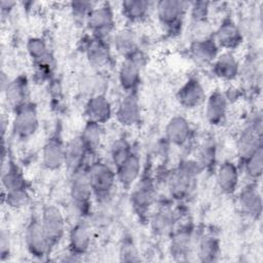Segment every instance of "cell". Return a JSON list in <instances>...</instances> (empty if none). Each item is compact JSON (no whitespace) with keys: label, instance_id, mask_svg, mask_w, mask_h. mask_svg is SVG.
Listing matches in <instances>:
<instances>
[{"label":"cell","instance_id":"1","mask_svg":"<svg viewBox=\"0 0 263 263\" xmlns=\"http://www.w3.org/2000/svg\"><path fill=\"white\" fill-rule=\"evenodd\" d=\"M201 172L202 168L196 160H182L166 177V185L171 197L177 201L187 199L194 189L197 177Z\"/></svg>","mask_w":263,"mask_h":263},{"label":"cell","instance_id":"2","mask_svg":"<svg viewBox=\"0 0 263 263\" xmlns=\"http://www.w3.org/2000/svg\"><path fill=\"white\" fill-rule=\"evenodd\" d=\"M130 204L139 219L148 220L150 210L156 200L155 181L150 168H144L139 180L132 187Z\"/></svg>","mask_w":263,"mask_h":263},{"label":"cell","instance_id":"3","mask_svg":"<svg viewBox=\"0 0 263 263\" xmlns=\"http://www.w3.org/2000/svg\"><path fill=\"white\" fill-rule=\"evenodd\" d=\"M87 175L93 196L100 201L106 200L117 182L115 170L108 163L96 159L87 165Z\"/></svg>","mask_w":263,"mask_h":263},{"label":"cell","instance_id":"4","mask_svg":"<svg viewBox=\"0 0 263 263\" xmlns=\"http://www.w3.org/2000/svg\"><path fill=\"white\" fill-rule=\"evenodd\" d=\"M189 3L181 0H160L154 4L157 20L166 33L174 36L180 32Z\"/></svg>","mask_w":263,"mask_h":263},{"label":"cell","instance_id":"5","mask_svg":"<svg viewBox=\"0 0 263 263\" xmlns=\"http://www.w3.org/2000/svg\"><path fill=\"white\" fill-rule=\"evenodd\" d=\"M263 120L261 113H255L251 117L238 135L236 142V152L239 162L253 154L257 149L263 147Z\"/></svg>","mask_w":263,"mask_h":263},{"label":"cell","instance_id":"6","mask_svg":"<svg viewBox=\"0 0 263 263\" xmlns=\"http://www.w3.org/2000/svg\"><path fill=\"white\" fill-rule=\"evenodd\" d=\"M11 134L20 141L32 138L39 127L38 110L35 103L28 101L13 111Z\"/></svg>","mask_w":263,"mask_h":263},{"label":"cell","instance_id":"7","mask_svg":"<svg viewBox=\"0 0 263 263\" xmlns=\"http://www.w3.org/2000/svg\"><path fill=\"white\" fill-rule=\"evenodd\" d=\"M92 196L93 193L87 175V166L80 167L71 173L70 198L73 206L81 216L87 215Z\"/></svg>","mask_w":263,"mask_h":263},{"label":"cell","instance_id":"8","mask_svg":"<svg viewBox=\"0 0 263 263\" xmlns=\"http://www.w3.org/2000/svg\"><path fill=\"white\" fill-rule=\"evenodd\" d=\"M85 25L89 34L107 39L115 29V16L111 4L109 2L96 4L89 12Z\"/></svg>","mask_w":263,"mask_h":263},{"label":"cell","instance_id":"9","mask_svg":"<svg viewBox=\"0 0 263 263\" xmlns=\"http://www.w3.org/2000/svg\"><path fill=\"white\" fill-rule=\"evenodd\" d=\"M25 245L28 253L39 260L47 257L53 250L43 230L40 218L30 219L25 230Z\"/></svg>","mask_w":263,"mask_h":263},{"label":"cell","instance_id":"10","mask_svg":"<svg viewBox=\"0 0 263 263\" xmlns=\"http://www.w3.org/2000/svg\"><path fill=\"white\" fill-rule=\"evenodd\" d=\"M144 64L145 55L142 50L121 62L118 69V83L125 93L138 91Z\"/></svg>","mask_w":263,"mask_h":263},{"label":"cell","instance_id":"11","mask_svg":"<svg viewBox=\"0 0 263 263\" xmlns=\"http://www.w3.org/2000/svg\"><path fill=\"white\" fill-rule=\"evenodd\" d=\"M40 221L51 248L54 249L66 233V220L62 211L53 204H46L42 209Z\"/></svg>","mask_w":263,"mask_h":263},{"label":"cell","instance_id":"12","mask_svg":"<svg viewBox=\"0 0 263 263\" xmlns=\"http://www.w3.org/2000/svg\"><path fill=\"white\" fill-rule=\"evenodd\" d=\"M80 50L85 54L91 66L101 68L110 63L111 49L107 39L86 34L80 39Z\"/></svg>","mask_w":263,"mask_h":263},{"label":"cell","instance_id":"13","mask_svg":"<svg viewBox=\"0 0 263 263\" xmlns=\"http://www.w3.org/2000/svg\"><path fill=\"white\" fill-rule=\"evenodd\" d=\"M42 164L48 171H57L65 165L66 144L60 133H54L45 142L42 148Z\"/></svg>","mask_w":263,"mask_h":263},{"label":"cell","instance_id":"14","mask_svg":"<svg viewBox=\"0 0 263 263\" xmlns=\"http://www.w3.org/2000/svg\"><path fill=\"white\" fill-rule=\"evenodd\" d=\"M176 99L180 106L192 110L204 103L206 95L200 80L196 77H190L179 87Z\"/></svg>","mask_w":263,"mask_h":263},{"label":"cell","instance_id":"15","mask_svg":"<svg viewBox=\"0 0 263 263\" xmlns=\"http://www.w3.org/2000/svg\"><path fill=\"white\" fill-rule=\"evenodd\" d=\"M214 40L219 48L232 51L242 43V34L237 24L231 17H224L215 31Z\"/></svg>","mask_w":263,"mask_h":263},{"label":"cell","instance_id":"16","mask_svg":"<svg viewBox=\"0 0 263 263\" xmlns=\"http://www.w3.org/2000/svg\"><path fill=\"white\" fill-rule=\"evenodd\" d=\"M238 204L241 212L255 221L262 216V196L257 182H249L238 193Z\"/></svg>","mask_w":263,"mask_h":263},{"label":"cell","instance_id":"17","mask_svg":"<svg viewBox=\"0 0 263 263\" xmlns=\"http://www.w3.org/2000/svg\"><path fill=\"white\" fill-rule=\"evenodd\" d=\"M194 230L192 225L184 224L171 233L170 254L176 260H185L193 248Z\"/></svg>","mask_w":263,"mask_h":263},{"label":"cell","instance_id":"18","mask_svg":"<svg viewBox=\"0 0 263 263\" xmlns=\"http://www.w3.org/2000/svg\"><path fill=\"white\" fill-rule=\"evenodd\" d=\"M115 117L117 122L125 127L137 125L141 121V105L138 91L125 93L115 110Z\"/></svg>","mask_w":263,"mask_h":263},{"label":"cell","instance_id":"19","mask_svg":"<svg viewBox=\"0 0 263 263\" xmlns=\"http://www.w3.org/2000/svg\"><path fill=\"white\" fill-rule=\"evenodd\" d=\"M193 136V128L187 118L181 115L173 116L164 128V138L171 145L183 147L189 143Z\"/></svg>","mask_w":263,"mask_h":263},{"label":"cell","instance_id":"20","mask_svg":"<svg viewBox=\"0 0 263 263\" xmlns=\"http://www.w3.org/2000/svg\"><path fill=\"white\" fill-rule=\"evenodd\" d=\"M91 243V232L88 225L84 221H79L72 226L68 236L69 255L74 260H79L81 256L85 255Z\"/></svg>","mask_w":263,"mask_h":263},{"label":"cell","instance_id":"21","mask_svg":"<svg viewBox=\"0 0 263 263\" xmlns=\"http://www.w3.org/2000/svg\"><path fill=\"white\" fill-rule=\"evenodd\" d=\"M83 113L87 121H92L102 125L112 118L113 109L107 96L100 92L95 93L87 99Z\"/></svg>","mask_w":263,"mask_h":263},{"label":"cell","instance_id":"22","mask_svg":"<svg viewBox=\"0 0 263 263\" xmlns=\"http://www.w3.org/2000/svg\"><path fill=\"white\" fill-rule=\"evenodd\" d=\"M204 116L209 124L220 126L224 123L228 111V97L221 90H214L204 101Z\"/></svg>","mask_w":263,"mask_h":263},{"label":"cell","instance_id":"23","mask_svg":"<svg viewBox=\"0 0 263 263\" xmlns=\"http://www.w3.org/2000/svg\"><path fill=\"white\" fill-rule=\"evenodd\" d=\"M117 182L125 189H129L139 180L142 174L141 157L134 149L133 152L117 166H115Z\"/></svg>","mask_w":263,"mask_h":263},{"label":"cell","instance_id":"24","mask_svg":"<svg viewBox=\"0 0 263 263\" xmlns=\"http://www.w3.org/2000/svg\"><path fill=\"white\" fill-rule=\"evenodd\" d=\"M217 186L223 194L232 195L237 191L239 167L231 160L223 161L216 171Z\"/></svg>","mask_w":263,"mask_h":263},{"label":"cell","instance_id":"25","mask_svg":"<svg viewBox=\"0 0 263 263\" xmlns=\"http://www.w3.org/2000/svg\"><path fill=\"white\" fill-rule=\"evenodd\" d=\"M91 154L83 144L81 138L79 136L71 139L66 144V158H65V166L69 170L70 173L74 171L85 167L89 164L88 158Z\"/></svg>","mask_w":263,"mask_h":263},{"label":"cell","instance_id":"26","mask_svg":"<svg viewBox=\"0 0 263 263\" xmlns=\"http://www.w3.org/2000/svg\"><path fill=\"white\" fill-rule=\"evenodd\" d=\"M4 96L7 105L12 111L29 101V80L24 74H21L7 82L4 88Z\"/></svg>","mask_w":263,"mask_h":263},{"label":"cell","instance_id":"27","mask_svg":"<svg viewBox=\"0 0 263 263\" xmlns=\"http://www.w3.org/2000/svg\"><path fill=\"white\" fill-rule=\"evenodd\" d=\"M212 72L221 80L232 81L240 74V65L231 51H224L212 63Z\"/></svg>","mask_w":263,"mask_h":263},{"label":"cell","instance_id":"28","mask_svg":"<svg viewBox=\"0 0 263 263\" xmlns=\"http://www.w3.org/2000/svg\"><path fill=\"white\" fill-rule=\"evenodd\" d=\"M151 230L154 234L171 235L177 222V214L170 205H160L158 210L148 217Z\"/></svg>","mask_w":263,"mask_h":263},{"label":"cell","instance_id":"29","mask_svg":"<svg viewBox=\"0 0 263 263\" xmlns=\"http://www.w3.org/2000/svg\"><path fill=\"white\" fill-rule=\"evenodd\" d=\"M189 54L199 64L212 65L219 54V46L213 36H203L190 43Z\"/></svg>","mask_w":263,"mask_h":263},{"label":"cell","instance_id":"30","mask_svg":"<svg viewBox=\"0 0 263 263\" xmlns=\"http://www.w3.org/2000/svg\"><path fill=\"white\" fill-rule=\"evenodd\" d=\"M3 193L29 190L25 176L12 159L7 158V164L3 165L1 175Z\"/></svg>","mask_w":263,"mask_h":263},{"label":"cell","instance_id":"31","mask_svg":"<svg viewBox=\"0 0 263 263\" xmlns=\"http://www.w3.org/2000/svg\"><path fill=\"white\" fill-rule=\"evenodd\" d=\"M153 8V3L146 0H124L120 3L122 16L130 24L143 22Z\"/></svg>","mask_w":263,"mask_h":263},{"label":"cell","instance_id":"32","mask_svg":"<svg viewBox=\"0 0 263 263\" xmlns=\"http://www.w3.org/2000/svg\"><path fill=\"white\" fill-rule=\"evenodd\" d=\"M113 46L123 59L129 58L141 50L138 37L130 29H122L114 34Z\"/></svg>","mask_w":263,"mask_h":263},{"label":"cell","instance_id":"33","mask_svg":"<svg viewBox=\"0 0 263 263\" xmlns=\"http://www.w3.org/2000/svg\"><path fill=\"white\" fill-rule=\"evenodd\" d=\"M196 252L202 262L216 261L220 255V240L211 232L203 233L196 242Z\"/></svg>","mask_w":263,"mask_h":263},{"label":"cell","instance_id":"34","mask_svg":"<svg viewBox=\"0 0 263 263\" xmlns=\"http://www.w3.org/2000/svg\"><path fill=\"white\" fill-rule=\"evenodd\" d=\"M243 174L249 182H258L263 172V147L257 149L253 154L240 162Z\"/></svg>","mask_w":263,"mask_h":263},{"label":"cell","instance_id":"35","mask_svg":"<svg viewBox=\"0 0 263 263\" xmlns=\"http://www.w3.org/2000/svg\"><path fill=\"white\" fill-rule=\"evenodd\" d=\"M27 52L33 65L50 64V52L44 39L41 37H31L26 44Z\"/></svg>","mask_w":263,"mask_h":263},{"label":"cell","instance_id":"36","mask_svg":"<svg viewBox=\"0 0 263 263\" xmlns=\"http://www.w3.org/2000/svg\"><path fill=\"white\" fill-rule=\"evenodd\" d=\"M101 124L92 122V121H87L79 135L81 138L83 144L85 145L86 149L91 153L95 154L97 149L100 146L101 139H102V128Z\"/></svg>","mask_w":263,"mask_h":263},{"label":"cell","instance_id":"37","mask_svg":"<svg viewBox=\"0 0 263 263\" xmlns=\"http://www.w3.org/2000/svg\"><path fill=\"white\" fill-rule=\"evenodd\" d=\"M133 150L134 148L132 144L125 138L116 139L110 147V157L114 167L120 164L133 152Z\"/></svg>","mask_w":263,"mask_h":263},{"label":"cell","instance_id":"38","mask_svg":"<svg viewBox=\"0 0 263 263\" xmlns=\"http://www.w3.org/2000/svg\"><path fill=\"white\" fill-rule=\"evenodd\" d=\"M97 3L91 1H75L71 2V14L73 16V20L76 24L82 25L86 23L87 16L91 9L95 7Z\"/></svg>","mask_w":263,"mask_h":263},{"label":"cell","instance_id":"39","mask_svg":"<svg viewBox=\"0 0 263 263\" xmlns=\"http://www.w3.org/2000/svg\"><path fill=\"white\" fill-rule=\"evenodd\" d=\"M210 11V3L205 1H194L189 3L188 12L191 21L195 24H202L206 21Z\"/></svg>","mask_w":263,"mask_h":263},{"label":"cell","instance_id":"40","mask_svg":"<svg viewBox=\"0 0 263 263\" xmlns=\"http://www.w3.org/2000/svg\"><path fill=\"white\" fill-rule=\"evenodd\" d=\"M196 161L203 170H210L213 167L216 161V147L213 143H204L199 151V158Z\"/></svg>","mask_w":263,"mask_h":263}]
</instances>
